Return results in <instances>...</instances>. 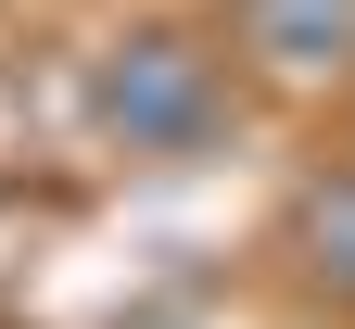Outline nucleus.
Wrapping results in <instances>:
<instances>
[{"mask_svg":"<svg viewBox=\"0 0 355 329\" xmlns=\"http://www.w3.org/2000/svg\"><path fill=\"white\" fill-rule=\"evenodd\" d=\"M241 114V51L229 26H127L89 51V139L127 165H191Z\"/></svg>","mask_w":355,"mask_h":329,"instance_id":"obj_1","label":"nucleus"},{"mask_svg":"<svg viewBox=\"0 0 355 329\" xmlns=\"http://www.w3.org/2000/svg\"><path fill=\"white\" fill-rule=\"evenodd\" d=\"M229 51L254 89H343L355 76V0H229Z\"/></svg>","mask_w":355,"mask_h":329,"instance_id":"obj_2","label":"nucleus"},{"mask_svg":"<svg viewBox=\"0 0 355 329\" xmlns=\"http://www.w3.org/2000/svg\"><path fill=\"white\" fill-rule=\"evenodd\" d=\"M304 278L355 304V177H330V190L304 203Z\"/></svg>","mask_w":355,"mask_h":329,"instance_id":"obj_3","label":"nucleus"}]
</instances>
